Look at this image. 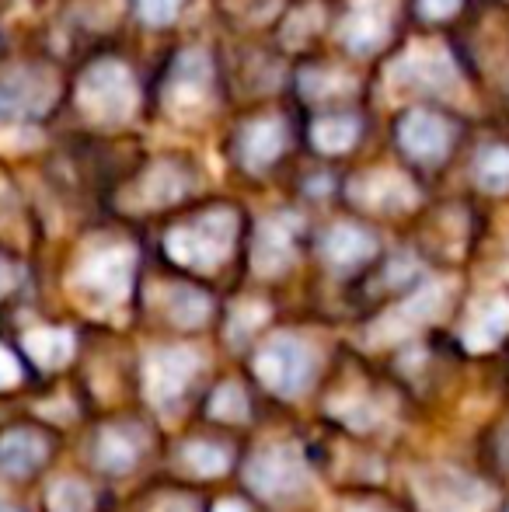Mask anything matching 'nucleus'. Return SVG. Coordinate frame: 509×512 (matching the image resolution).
<instances>
[{
	"mask_svg": "<svg viewBox=\"0 0 509 512\" xmlns=\"http://www.w3.org/2000/svg\"><path fill=\"white\" fill-rule=\"evenodd\" d=\"M136 84L133 74L119 60H98L95 67L84 70L77 84V108L95 126H123L136 112Z\"/></svg>",
	"mask_w": 509,
	"mask_h": 512,
	"instance_id": "obj_1",
	"label": "nucleus"
},
{
	"mask_svg": "<svg viewBox=\"0 0 509 512\" xmlns=\"http://www.w3.org/2000/svg\"><path fill=\"white\" fill-rule=\"evenodd\" d=\"M255 269L262 276H276L293 262V244H290V227L283 220H265L255 234Z\"/></svg>",
	"mask_w": 509,
	"mask_h": 512,
	"instance_id": "obj_16",
	"label": "nucleus"
},
{
	"mask_svg": "<svg viewBox=\"0 0 509 512\" xmlns=\"http://www.w3.org/2000/svg\"><path fill=\"white\" fill-rule=\"evenodd\" d=\"M353 91V77L342 70H307L300 74V95H307L311 102H325V98H339Z\"/></svg>",
	"mask_w": 509,
	"mask_h": 512,
	"instance_id": "obj_18",
	"label": "nucleus"
},
{
	"mask_svg": "<svg viewBox=\"0 0 509 512\" xmlns=\"http://www.w3.org/2000/svg\"><path fill=\"white\" fill-rule=\"evenodd\" d=\"M314 18H321L318 7H311V11H297V14H293L290 25H286V32H283L286 46H297V32H300V28H304V39H307V35H311L314 28H318V21H314Z\"/></svg>",
	"mask_w": 509,
	"mask_h": 512,
	"instance_id": "obj_21",
	"label": "nucleus"
},
{
	"mask_svg": "<svg viewBox=\"0 0 509 512\" xmlns=\"http://www.w3.org/2000/svg\"><path fill=\"white\" fill-rule=\"evenodd\" d=\"M461 7V0H419V11H422V18H429V21H443V18H450V14Z\"/></svg>",
	"mask_w": 509,
	"mask_h": 512,
	"instance_id": "obj_22",
	"label": "nucleus"
},
{
	"mask_svg": "<svg viewBox=\"0 0 509 512\" xmlns=\"http://www.w3.org/2000/svg\"><path fill=\"white\" fill-rule=\"evenodd\" d=\"M349 199L370 213H401L415 206V189L398 171H367L349 182Z\"/></svg>",
	"mask_w": 509,
	"mask_h": 512,
	"instance_id": "obj_9",
	"label": "nucleus"
},
{
	"mask_svg": "<svg viewBox=\"0 0 509 512\" xmlns=\"http://www.w3.org/2000/svg\"><path fill=\"white\" fill-rule=\"evenodd\" d=\"M360 140V119L356 115H325L311 126V143L321 154H342Z\"/></svg>",
	"mask_w": 509,
	"mask_h": 512,
	"instance_id": "obj_17",
	"label": "nucleus"
},
{
	"mask_svg": "<svg viewBox=\"0 0 509 512\" xmlns=\"http://www.w3.org/2000/svg\"><path fill=\"white\" fill-rule=\"evenodd\" d=\"M46 436L35 429H11L0 436V467L11 474H32L46 460Z\"/></svg>",
	"mask_w": 509,
	"mask_h": 512,
	"instance_id": "obj_15",
	"label": "nucleus"
},
{
	"mask_svg": "<svg viewBox=\"0 0 509 512\" xmlns=\"http://www.w3.org/2000/svg\"><path fill=\"white\" fill-rule=\"evenodd\" d=\"M374 251H377V241L367 234V230L353 227V223H339V227L328 230L325 241H321L325 262L342 272L356 269V265H363L367 258H374Z\"/></svg>",
	"mask_w": 509,
	"mask_h": 512,
	"instance_id": "obj_13",
	"label": "nucleus"
},
{
	"mask_svg": "<svg viewBox=\"0 0 509 512\" xmlns=\"http://www.w3.org/2000/svg\"><path fill=\"white\" fill-rule=\"evenodd\" d=\"M234 234H238V220H234L231 209H213V213L199 216L196 223H185V227L171 230L164 237V248H168V255L178 265L210 272L231 255Z\"/></svg>",
	"mask_w": 509,
	"mask_h": 512,
	"instance_id": "obj_2",
	"label": "nucleus"
},
{
	"mask_svg": "<svg viewBox=\"0 0 509 512\" xmlns=\"http://www.w3.org/2000/svg\"><path fill=\"white\" fill-rule=\"evenodd\" d=\"M258 377L272 387V391L293 398L297 391H304L311 380V352L293 338H276L258 352Z\"/></svg>",
	"mask_w": 509,
	"mask_h": 512,
	"instance_id": "obj_6",
	"label": "nucleus"
},
{
	"mask_svg": "<svg viewBox=\"0 0 509 512\" xmlns=\"http://www.w3.org/2000/svg\"><path fill=\"white\" fill-rule=\"evenodd\" d=\"M475 178L485 192H509V147H485L475 161Z\"/></svg>",
	"mask_w": 509,
	"mask_h": 512,
	"instance_id": "obj_19",
	"label": "nucleus"
},
{
	"mask_svg": "<svg viewBox=\"0 0 509 512\" xmlns=\"http://www.w3.org/2000/svg\"><path fill=\"white\" fill-rule=\"evenodd\" d=\"M506 460H509V429H506Z\"/></svg>",
	"mask_w": 509,
	"mask_h": 512,
	"instance_id": "obj_24",
	"label": "nucleus"
},
{
	"mask_svg": "<svg viewBox=\"0 0 509 512\" xmlns=\"http://www.w3.org/2000/svg\"><path fill=\"white\" fill-rule=\"evenodd\" d=\"M147 25H171L182 11V0H136Z\"/></svg>",
	"mask_w": 509,
	"mask_h": 512,
	"instance_id": "obj_20",
	"label": "nucleus"
},
{
	"mask_svg": "<svg viewBox=\"0 0 509 512\" xmlns=\"http://www.w3.org/2000/svg\"><path fill=\"white\" fill-rule=\"evenodd\" d=\"M11 269H7V265L4 262H0V290H7V286H11Z\"/></svg>",
	"mask_w": 509,
	"mask_h": 512,
	"instance_id": "obj_23",
	"label": "nucleus"
},
{
	"mask_svg": "<svg viewBox=\"0 0 509 512\" xmlns=\"http://www.w3.org/2000/svg\"><path fill=\"white\" fill-rule=\"evenodd\" d=\"M213 91V63L203 49H182L175 56L164 81L161 102L175 119H199L210 105Z\"/></svg>",
	"mask_w": 509,
	"mask_h": 512,
	"instance_id": "obj_3",
	"label": "nucleus"
},
{
	"mask_svg": "<svg viewBox=\"0 0 509 512\" xmlns=\"http://www.w3.org/2000/svg\"><path fill=\"white\" fill-rule=\"evenodd\" d=\"M185 189H189V175H185L178 164L157 161V164H150L140 175V182L133 185V206H143V209L171 206L175 199L185 196Z\"/></svg>",
	"mask_w": 509,
	"mask_h": 512,
	"instance_id": "obj_11",
	"label": "nucleus"
},
{
	"mask_svg": "<svg viewBox=\"0 0 509 512\" xmlns=\"http://www.w3.org/2000/svg\"><path fill=\"white\" fill-rule=\"evenodd\" d=\"M391 81L408 91L443 95L457 84V70L440 46H412L391 70Z\"/></svg>",
	"mask_w": 509,
	"mask_h": 512,
	"instance_id": "obj_5",
	"label": "nucleus"
},
{
	"mask_svg": "<svg viewBox=\"0 0 509 512\" xmlns=\"http://www.w3.org/2000/svg\"><path fill=\"white\" fill-rule=\"evenodd\" d=\"M56 102V74L46 67H14L0 77V115L32 119Z\"/></svg>",
	"mask_w": 509,
	"mask_h": 512,
	"instance_id": "obj_4",
	"label": "nucleus"
},
{
	"mask_svg": "<svg viewBox=\"0 0 509 512\" xmlns=\"http://www.w3.org/2000/svg\"><path fill=\"white\" fill-rule=\"evenodd\" d=\"M129 276H133V251L129 248H105L95 251L81 262L77 269V283L88 293H98L105 300H116L129 290Z\"/></svg>",
	"mask_w": 509,
	"mask_h": 512,
	"instance_id": "obj_10",
	"label": "nucleus"
},
{
	"mask_svg": "<svg viewBox=\"0 0 509 512\" xmlns=\"http://www.w3.org/2000/svg\"><path fill=\"white\" fill-rule=\"evenodd\" d=\"M286 147V126L279 119H255L241 133V157L248 171H265Z\"/></svg>",
	"mask_w": 509,
	"mask_h": 512,
	"instance_id": "obj_14",
	"label": "nucleus"
},
{
	"mask_svg": "<svg viewBox=\"0 0 509 512\" xmlns=\"http://www.w3.org/2000/svg\"><path fill=\"white\" fill-rule=\"evenodd\" d=\"M398 143L408 157L422 164H440L454 147V126L443 115L426 112V108H412L405 112L398 126Z\"/></svg>",
	"mask_w": 509,
	"mask_h": 512,
	"instance_id": "obj_7",
	"label": "nucleus"
},
{
	"mask_svg": "<svg viewBox=\"0 0 509 512\" xmlns=\"http://www.w3.org/2000/svg\"><path fill=\"white\" fill-rule=\"evenodd\" d=\"M391 14V0H353L339 25V39L360 56L377 53L391 35Z\"/></svg>",
	"mask_w": 509,
	"mask_h": 512,
	"instance_id": "obj_8",
	"label": "nucleus"
},
{
	"mask_svg": "<svg viewBox=\"0 0 509 512\" xmlns=\"http://www.w3.org/2000/svg\"><path fill=\"white\" fill-rule=\"evenodd\" d=\"M506 335H509V297L492 293V297L478 300L475 310L468 314V324H464V342L471 349H492Z\"/></svg>",
	"mask_w": 509,
	"mask_h": 512,
	"instance_id": "obj_12",
	"label": "nucleus"
}]
</instances>
